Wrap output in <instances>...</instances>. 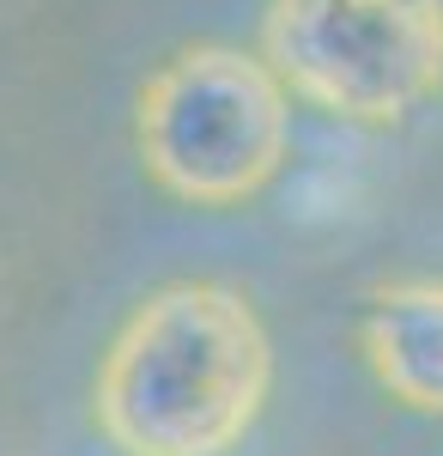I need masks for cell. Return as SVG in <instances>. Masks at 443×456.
<instances>
[{
	"mask_svg": "<svg viewBox=\"0 0 443 456\" xmlns=\"http://www.w3.org/2000/svg\"><path fill=\"white\" fill-rule=\"evenodd\" d=\"M262 55L341 122H401L443 92V0H268Z\"/></svg>",
	"mask_w": 443,
	"mask_h": 456,
	"instance_id": "obj_3",
	"label": "cell"
},
{
	"mask_svg": "<svg viewBox=\"0 0 443 456\" xmlns=\"http://www.w3.org/2000/svg\"><path fill=\"white\" fill-rule=\"evenodd\" d=\"M292 86L268 55L195 43L146 79L134 141L146 176L195 208H238L262 195L292 146Z\"/></svg>",
	"mask_w": 443,
	"mask_h": 456,
	"instance_id": "obj_2",
	"label": "cell"
},
{
	"mask_svg": "<svg viewBox=\"0 0 443 456\" xmlns=\"http://www.w3.org/2000/svg\"><path fill=\"white\" fill-rule=\"evenodd\" d=\"M273 384L268 329L249 298L213 281L165 286L109 341L98 426L122 456H225Z\"/></svg>",
	"mask_w": 443,
	"mask_h": 456,
	"instance_id": "obj_1",
	"label": "cell"
},
{
	"mask_svg": "<svg viewBox=\"0 0 443 456\" xmlns=\"http://www.w3.org/2000/svg\"><path fill=\"white\" fill-rule=\"evenodd\" d=\"M365 359L376 384L419 414H443V281H395L365 311Z\"/></svg>",
	"mask_w": 443,
	"mask_h": 456,
	"instance_id": "obj_4",
	"label": "cell"
}]
</instances>
